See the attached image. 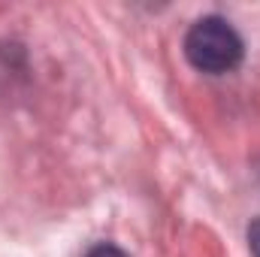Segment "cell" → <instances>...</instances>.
Segmentation results:
<instances>
[{
  "label": "cell",
  "instance_id": "cell-1",
  "mask_svg": "<svg viewBox=\"0 0 260 257\" xmlns=\"http://www.w3.org/2000/svg\"><path fill=\"white\" fill-rule=\"evenodd\" d=\"M242 37L230 27V21L218 18V15H206L191 24L188 37H185V58L197 67L200 73H230L242 61Z\"/></svg>",
  "mask_w": 260,
  "mask_h": 257
},
{
  "label": "cell",
  "instance_id": "cell-2",
  "mask_svg": "<svg viewBox=\"0 0 260 257\" xmlns=\"http://www.w3.org/2000/svg\"><path fill=\"white\" fill-rule=\"evenodd\" d=\"M248 248L254 257H260V218H254L248 224Z\"/></svg>",
  "mask_w": 260,
  "mask_h": 257
},
{
  "label": "cell",
  "instance_id": "cell-3",
  "mask_svg": "<svg viewBox=\"0 0 260 257\" xmlns=\"http://www.w3.org/2000/svg\"><path fill=\"white\" fill-rule=\"evenodd\" d=\"M88 257H127L121 248H115V245H109V242H103V245H94Z\"/></svg>",
  "mask_w": 260,
  "mask_h": 257
}]
</instances>
